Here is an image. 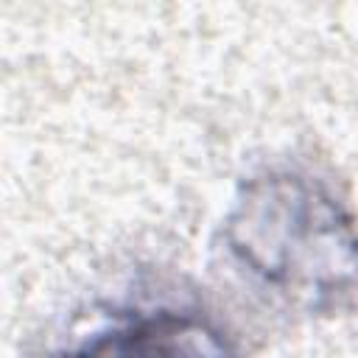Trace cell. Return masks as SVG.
Masks as SVG:
<instances>
[{"label":"cell","instance_id":"1","mask_svg":"<svg viewBox=\"0 0 358 358\" xmlns=\"http://www.w3.org/2000/svg\"><path fill=\"white\" fill-rule=\"evenodd\" d=\"M224 243L255 282L302 310H330L358 288L355 218L313 176L266 171L243 182Z\"/></svg>","mask_w":358,"mask_h":358},{"label":"cell","instance_id":"2","mask_svg":"<svg viewBox=\"0 0 358 358\" xmlns=\"http://www.w3.org/2000/svg\"><path fill=\"white\" fill-rule=\"evenodd\" d=\"M56 358H238V350L204 313L157 308L98 327Z\"/></svg>","mask_w":358,"mask_h":358}]
</instances>
